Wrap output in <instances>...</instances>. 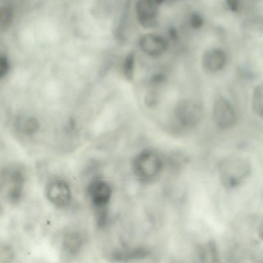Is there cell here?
Returning <instances> with one entry per match:
<instances>
[{"mask_svg":"<svg viewBox=\"0 0 263 263\" xmlns=\"http://www.w3.org/2000/svg\"><path fill=\"white\" fill-rule=\"evenodd\" d=\"M218 170L222 185L227 188L233 189L239 185L249 176L251 166L247 158L231 156L221 160Z\"/></svg>","mask_w":263,"mask_h":263,"instance_id":"6da1fadb","label":"cell"},{"mask_svg":"<svg viewBox=\"0 0 263 263\" xmlns=\"http://www.w3.org/2000/svg\"><path fill=\"white\" fill-rule=\"evenodd\" d=\"M25 174L16 165H8L0 170V193L8 201L16 203L21 199L25 186Z\"/></svg>","mask_w":263,"mask_h":263,"instance_id":"7a4b0ae2","label":"cell"},{"mask_svg":"<svg viewBox=\"0 0 263 263\" xmlns=\"http://www.w3.org/2000/svg\"><path fill=\"white\" fill-rule=\"evenodd\" d=\"M163 161L155 150L147 148L140 152L133 162L134 173L143 182H151L157 179L163 168Z\"/></svg>","mask_w":263,"mask_h":263,"instance_id":"3957f363","label":"cell"},{"mask_svg":"<svg viewBox=\"0 0 263 263\" xmlns=\"http://www.w3.org/2000/svg\"><path fill=\"white\" fill-rule=\"evenodd\" d=\"M203 107L198 101L192 99H184L177 104L175 115L180 126L186 128L196 126L201 121L203 116Z\"/></svg>","mask_w":263,"mask_h":263,"instance_id":"277c9868","label":"cell"},{"mask_svg":"<svg viewBox=\"0 0 263 263\" xmlns=\"http://www.w3.org/2000/svg\"><path fill=\"white\" fill-rule=\"evenodd\" d=\"M213 114L215 124L221 129H229L237 122V115L233 105L224 97H218L215 100Z\"/></svg>","mask_w":263,"mask_h":263,"instance_id":"5b68a950","label":"cell"},{"mask_svg":"<svg viewBox=\"0 0 263 263\" xmlns=\"http://www.w3.org/2000/svg\"><path fill=\"white\" fill-rule=\"evenodd\" d=\"M162 2L161 1H137L135 8L139 23L146 28L156 27L158 24V7Z\"/></svg>","mask_w":263,"mask_h":263,"instance_id":"8992f818","label":"cell"},{"mask_svg":"<svg viewBox=\"0 0 263 263\" xmlns=\"http://www.w3.org/2000/svg\"><path fill=\"white\" fill-rule=\"evenodd\" d=\"M46 195L48 200L58 207L66 206L71 199V192L69 184L61 179H52L47 183Z\"/></svg>","mask_w":263,"mask_h":263,"instance_id":"52a82bcc","label":"cell"},{"mask_svg":"<svg viewBox=\"0 0 263 263\" xmlns=\"http://www.w3.org/2000/svg\"><path fill=\"white\" fill-rule=\"evenodd\" d=\"M87 192L93 205L99 211L105 210L112 194V190L109 184L104 180L95 179L89 183Z\"/></svg>","mask_w":263,"mask_h":263,"instance_id":"ba28073f","label":"cell"},{"mask_svg":"<svg viewBox=\"0 0 263 263\" xmlns=\"http://www.w3.org/2000/svg\"><path fill=\"white\" fill-rule=\"evenodd\" d=\"M139 45L146 54L153 57L162 54L166 50L167 42L162 35L154 33H146L140 37Z\"/></svg>","mask_w":263,"mask_h":263,"instance_id":"9c48e42d","label":"cell"},{"mask_svg":"<svg viewBox=\"0 0 263 263\" xmlns=\"http://www.w3.org/2000/svg\"><path fill=\"white\" fill-rule=\"evenodd\" d=\"M226 62V53L221 49L215 48L205 51L202 63L204 68L210 71H217L221 69Z\"/></svg>","mask_w":263,"mask_h":263,"instance_id":"30bf717a","label":"cell"},{"mask_svg":"<svg viewBox=\"0 0 263 263\" xmlns=\"http://www.w3.org/2000/svg\"><path fill=\"white\" fill-rule=\"evenodd\" d=\"M150 250L145 247H137L114 251L111 256L112 259L118 262H127L146 257Z\"/></svg>","mask_w":263,"mask_h":263,"instance_id":"8fae6325","label":"cell"},{"mask_svg":"<svg viewBox=\"0 0 263 263\" xmlns=\"http://www.w3.org/2000/svg\"><path fill=\"white\" fill-rule=\"evenodd\" d=\"M15 126L17 130L20 133L26 136H30L37 132L39 128V123L35 118L23 115L16 118Z\"/></svg>","mask_w":263,"mask_h":263,"instance_id":"7c38bea8","label":"cell"},{"mask_svg":"<svg viewBox=\"0 0 263 263\" xmlns=\"http://www.w3.org/2000/svg\"><path fill=\"white\" fill-rule=\"evenodd\" d=\"M198 254L203 263H217L219 256L217 246L213 241H209L201 246L198 250Z\"/></svg>","mask_w":263,"mask_h":263,"instance_id":"4fadbf2b","label":"cell"},{"mask_svg":"<svg viewBox=\"0 0 263 263\" xmlns=\"http://www.w3.org/2000/svg\"><path fill=\"white\" fill-rule=\"evenodd\" d=\"M82 244V238L77 233L68 234L65 238L64 247L66 251L70 253H76L80 250Z\"/></svg>","mask_w":263,"mask_h":263,"instance_id":"5bb4252c","label":"cell"},{"mask_svg":"<svg viewBox=\"0 0 263 263\" xmlns=\"http://www.w3.org/2000/svg\"><path fill=\"white\" fill-rule=\"evenodd\" d=\"M263 88L262 85L257 86L253 91L252 96V109L258 116L262 117L263 112Z\"/></svg>","mask_w":263,"mask_h":263,"instance_id":"9a60e30c","label":"cell"},{"mask_svg":"<svg viewBox=\"0 0 263 263\" xmlns=\"http://www.w3.org/2000/svg\"><path fill=\"white\" fill-rule=\"evenodd\" d=\"M135 56L133 52H129L126 57L123 63V74L125 79L132 81L134 77Z\"/></svg>","mask_w":263,"mask_h":263,"instance_id":"2e32d148","label":"cell"},{"mask_svg":"<svg viewBox=\"0 0 263 263\" xmlns=\"http://www.w3.org/2000/svg\"><path fill=\"white\" fill-rule=\"evenodd\" d=\"M12 16L11 8L8 5L0 4V29L5 28L10 23Z\"/></svg>","mask_w":263,"mask_h":263,"instance_id":"e0dca14e","label":"cell"},{"mask_svg":"<svg viewBox=\"0 0 263 263\" xmlns=\"http://www.w3.org/2000/svg\"><path fill=\"white\" fill-rule=\"evenodd\" d=\"M190 23L193 28L198 29L202 26L203 20L199 13L194 12L191 16Z\"/></svg>","mask_w":263,"mask_h":263,"instance_id":"ac0fdd59","label":"cell"},{"mask_svg":"<svg viewBox=\"0 0 263 263\" xmlns=\"http://www.w3.org/2000/svg\"><path fill=\"white\" fill-rule=\"evenodd\" d=\"M9 69L8 59L3 55L0 54V78L4 76Z\"/></svg>","mask_w":263,"mask_h":263,"instance_id":"d6986e66","label":"cell"},{"mask_svg":"<svg viewBox=\"0 0 263 263\" xmlns=\"http://www.w3.org/2000/svg\"><path fill=\"white\" fill-rule=\"evenodd\" d=\"M158 103V98L156 95L151 92L145 98V103L149 107H153L156 105Z\"/></svg>","mask_w":263,"mask_h":263,"instance_id":"ffe728a7","label":"cell"},{"mask_svg":"<svg viewBox=\"0 0 263 263\" xmlns=\"http://www.w3.org/2000/svg\"><path fill=\"white\" fill-rule=\"evenodd\" d=\"M229 8L233 12H236L239 8V2L235 0H229L226 2Z\"/></svg>","mask_w":263,"mask_h":263,"instance_id":"44dd1931","label":"cell"},{"mask_svg":"<svg viewBox=\"0 0 263 263\" xmlns=\"http://www.w3.org/2000/svg\"><path fill=\"white\" fill-rule=\"evenodd\" d=\"M165 77L163 74L158 73L154 75L152 78V82L153 83L158 84L162 82L164 80Z\"/></svg>","mask_w":263,"mask_h":263,"instance_id":"7402d4cb","label":"cell"},{"mask_svg":"<svg viewBox=\"0 0 263 263\" xmlns=\"http://www.w3.org/2000/svg\"><path fill=\"white\" fill-rule=\"evenodd\" d=\"M169 33L170 34L171 37L175 40L177 38V32L175 29L173 28H170Z\"/></svg>","mask_w":263,"mask_h":263,"instance_id":"603a6c76","label":"cell"}]
</instances>
